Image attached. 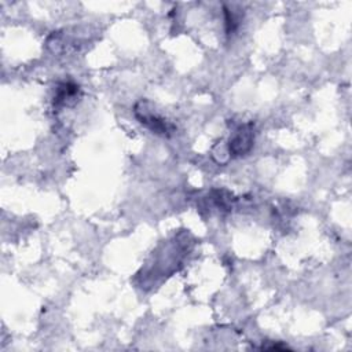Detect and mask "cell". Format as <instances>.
<instances>
[{
    "label": "cell",
    "mask_w": 352,
    "mask_h": 352,
    "mask_svg": "<svg viewBox=\"0 0 352 352\" xmlns=\"http://www.w3.org/2000/svg\"><path fill=\"white\" fill-rule=\"evenodd\" d=\"M78 92V85H76L74 82H62L58 89H56V95L54 98V106L59 107L63 106L69 99L74 98Z\"/></svg>",
    "instance_id": "cell-3"
},
{
    "label": "cell",
    "mask_w": 352,
    "mask_h": 352,
    "mask_svg": "<svg viewBox=\"0 0 352 352\" xmlns=\"http://www.w3.org/2000/svg\"><path fill=\"white\" fill-rule=\"evenodd\" d=\"M253 140H254V133H253L252 124H245L239 126L234 132L232 138H230V143H228L230 155L236 157V155L246 154L252 148Z\"/></svg>",
    "instance_id": "cell-2"
},
{
    "label": "cell",
    "mask_w": 352,
    "mask_h": 352,
    "mask_svg": "<svg viewBox=\"0 0 352 352\" xmlns=\"http://www.w3.org/2000/svg\"><path fill=\"white\" fill-rule=\"evenodd\" d=\"M135 116L136 118L146 125L148 129H151L154 133L158 135H169L172 133V131L175 129L172 124H169L168 121H165L162 117H160L158 114L154 113V110L147 109V102L140 100L136 106H135Z\"/></svg>",
    "instance_id": "cell-1"
}]
</instances>
